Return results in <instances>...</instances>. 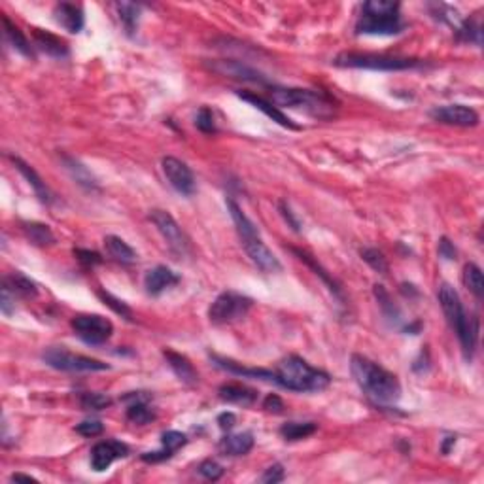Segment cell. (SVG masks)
I'll return each mask as SVG.
<instances>
[{"instance_id": "obj_27", "label": "cell", "mask_w": 484, "mask_h": 484, "mask_svg": "<svg viewBox=\"0 0 484 484\" xmlns=\"http://www.w3.org/2000/svg\"><path fill=\"white\" fill-rule=\"evenodd\" d=\"M2 25H4V35H6L8 42L13 46V49H18V52L21 53V55H25V57H35V52H33L29 40H27L23 33L19 30L18 25H13L8 16H2Z\"/></svg>"}, {"instance_id": "obj_10", "label": "cell", "mask_w": 484, "mask_h": 484, "mask_svg": "<svg viewBox=\"0 0 484 484\" xmlns=\"http://www.w3.org/2000/svg\"><path fill=\"white\" fill-rule=\"evenodd\" d=\"M150 220L158 228L161 237L167 240V244H169V248L175 252L176 256L184 257L191 252V242H189L187 235L180 228V223L176 222L170 212L155 208V211L150 212Z\"/></svg>"}, {"instance_id": "obj_3", "label": "cell", "mask_w": 484, "mask_h": 484, "mask_svg": "<svg viewBox=\"0 0 484 484\" xmlns=\"http://www.w3.org/2000/svg\"><path fill=\"white\" fill-rule=\"evenodd\" d=\"M437 299L439 305H441V309H443L444 312V318L449 321V326L452 327V331H454L456 335H458V338H460L464 356H466V360H471L478 337L477 318H469V316H467L458 292H456L450 284H447V282H443V284L439 286Z\"/></svg>"}, {"instance_id": "obj_6", "label": "cell", "mask_w": 484, "mask_h": 484, "mask_svg": "<svg viewBox=\"0 0 484 484\" xmlns=\"http://www.w3.org/2000/svg\"><path fill=\"white\" fill-rule=\"evenodd\" d=\"M271 100L274 106L305 110L310 116L320 117V119H329L335 112V102L329 95L321 93V91H310V89L273 88Z\"/></svg>"}, {"instance_id": "obj_32", "label": "cell", "mask_w": 484, "mask_h": 484, "mask_svg": "<svg viewBox=\"0 0 484 484\" xmlns=\"http://www.w3.org/2000/svg\"><path fill=\"white\" fill-rule=\"evenodd\" d=\"M318 430V424L314 422H288L281 427V435L286 441H301V439L310 437Z\"/></svg>"}, {"instance_id": "obj_14", "label": "cell", "mask_w": 484, "mask_h": 484, "mask_svg": "<svg viewBox=\"0 0 484 484\" xmlns=\"http://www.w3.org/2000/svg\"><path fill=\"white\" fill-rule=\"evenodd\" d=\"M430 116L444 125H456V127H475L478 123V114L469 106L464 105H447L433 108Z\"/></svg>"}, {"instance_id": "obj_35", "label": "cell", "mask_w": 484, "mask_h": 484, "mask_svg": "<svg viewBox=\"0 0 484 484\" xmlns=\"http://www.w3.org/2000/svg\"><path fill=\"white\" fill-rule=\"evenodd\" d=\"M456 36H458V40L480 46V44H483V27H480V23H477V21H473V19H466V21H461V23L458 25Z\"/></svg>"}, {"instance_id": "obj_44", "label": "cell", "mask_w": 484, "mask_h": 484, "mask_svg": "<svg viewBox=\"0 0 484 484\" xmlns=\"http://www.w3.org/2000/svg\"><path fill=\"white\" fill-rule=\"evenodd\" d=\"M76 432L83 435V437H97V435L105 432V426L99 420H83L82 424L76 426Z\"/></svg>"}, {"instance_id": "obj_17", "label": "cell", "mask_w": 484, "mask_h": 484, "mask_svg": "<svg viewBox=\"0 0 484 484\" xmlns=\"http://www.w3.org/2000/svg\"><path fill=\"white\" fill-rule=\"evenodd\" d=\"M53 16H55V21L72 35H78L85 25L83 10L76 4H71V2H59L53 10Z\"/></svg>"}, {"instance_id": "obj_40", "label": "cell", "mask_w": 484, "mask_h": 484, "mask_svg": "<svg viewBox=\"0 0 484 484\" xmlns=\"http://www.w3.org/2000/svg\"><path fill=\"white\" fill-rule=\"evenodd\" d=\"M186 443H187L186 433H182V432H175V430H170V432H165L163 435H161V444H163V449L167 450L170 456L175 454L176 450H180Z\"/></svg>"}, {"instance_id": "obj_4", "label": "cell", "mask_w": 484, "mask_h": 484, "mask_svg": "<svg viewBox=\"0 0 484 484\" xmlns=\"http://www.w3.org/2000/svg\"><path fill=\"white\" fill-rule=\"evenodd\" d=\"M274 382L292 391H321L331 384V377L310 367L303 358L288 356L274 369Z\"/></svg>"}, {"instance_id": "obj_52", "label": "cell", "mask_w": 484, "mask_h": 484, "mask_svg": "<svg viewBox=\"0 0 484 484\" xmlns=\"http://www.w3.org/2000/svg\"><path fill=\"white\" fill-rule=\"evenodd\" d=\"M447 439H449V441H447V443L443 444V452H444V454H447V452H449V450H450V444L456 443V437H447Z\"/></svg>"}, {"instance_id": "obj_25", "label": "cell", "mask_w": 484, "mask_h": 484, "mask_svg": "<svg viewBox=\"0 0 484 484\" xmlns=\"http://www.w3.org/2000/svg\"><path fill=\"white\" fill-rule=\"evenodd\" d=\"M212 362L216 363L218 367L223 369V371H229L233 374H240V377H254V379H263L268 380V382H274V371H268V369H248L239 365L233 360H228V358H220V356H212Z\"/></svg>"}, {"instance_id": "obj_36", "label": "cell", "mask_w": 484, "mask_h": 484, "mask_svg": "<svg viewBox=\"0 0 484 484\" xmlns=\"http://www.w3.org/2000/svg\"><path fill=\"white\" fill-rule=\"evenodd\" d=\"M374 297H377V301H379L380 309H382V314L388 318L390 321H399L401 320V312H399V309H397L396 305H394V301H391L390 293L386 292L384 286H380V284H377L374 286Z\"/></svg>"}, {"instance_id": "obj_49", "label": "cell", "mask_w": 484, "mask_h": 484, "mask_svg": "<svg viewBox=\"0 0 484 484\" xmlns=\"http://www.w3.org/2000/svg\"><path fill=\"white\" fill-rule=\"evenodd\" d=\"M439 256L443 257V259H456L454 244H452L447 237H443V239L439 240Z\"/></svg>"}, {"instance_id": "obj_29", "label": "cell", "mask_w": 484, "mask_h": 484, "mask_svg": "<svg viewBox=\"0 0 484 484\" xmlns=\"http://www.w3.org/2000/svg\"><path fill=\"white\" fill-rule=\"evenodd\" d=\"M25 237L36 246H52L55 244V235L46 223L40 222H23Z\"/></svg>"}, {"instance_id": "obj_51", "label": "cell", "mask_w": 484, "mask_h": 484, "mask_svg": "<svg viewBox=\"0 0 484 484\" xmlns=\"http://www.w3.org/2000/svg\"><path fill=\"white\" fill-rule=\"evenodd\" d=\"M12 480L13 483H18V480H25V483H38L35 477H30V475H23V473H13Z\"/></svg>"}, {"instance_id": "obj_46", "label": "cell", "mask_w": 484, "mask_h": 484, "mask_svg": "<svg viewBox=\"0 0 484 484\" xmlns=\"http://www.w3.org/2000/svg\"><path fill=\"white\" fill-rule=\"evenodd\" d=\"M263 408H265L267 413L281 414L284 413V401H282L276 394H268V396L265 397V401H263Z\"/></svg>"}, {"instance_id": "obj_16", "label": "cell", "mask_w": 484, "mask_h": 484, "mask_svg": "<svg viewBox=\"0 0 484 484\" xmlns=\"http://www.w3.org/2000/svg\"><path fill=\"white\" fill-rule=\"evenodd\" d=\"M178 282H180V276L175 271H170L169 267H165V265H158V267L150 268L146 276H144V288H146V292L150 295H153V297L159 295V293H163L167 288L176 286Z\"/></svg>"}, {"instance_id": "obj_33", "label": "cell", "mask_w": 484, "mask_h": 484, "mask_svg": "<svg viewBox=\"0 0 484 484\" xmlns=\"http://www.w3.org/2000/svg\"><path fill=\"white\" fill-rule=\"evenodd\" d=\"M464 284L469 292L475 295L477 299H483L484 295V278H483V271L475 265V263H467L464 267Z\"/></svg>"}, {"instance_id": "obj_7", "label": "cell", "mask_w": 484, "mask_h": 484, "mask_svg": "<svg viewBox=\"0 0 484 484\" xmlns=\"http://www.w3.org/2000/svg\"><path fill=\"white\" fill-rule=\"evenodd\" d=\"M333 64L338 69H365V71H411L420 69L424 61L411 57H394V55H379V53H356L344 52L333 59Z\"/></svg>"}, {"instance_id": "obj_23", "label": "cell", "mask_w": 484, "mask_h": 484, "mask_svg": "<svg viewBox=\"0 0 484 484\" xmlns=\"http://www.w3.org/2000/svg\"><path fill=\"white\" fill-rule=\"evenodd\" d=\"M218 447L225 456H244L254 449V435L250 432L225 435Z\"/></svg>"}, {"instance_id": "obj_42", "label": "cell", "mask_w": 484, "mask_h": 484, "mask_svg": "<svg viewBox=\"0 0 484 484\" xmlns=\"http://www.w3.org/2000/svg\"><path fill=\"white\" fill-rule=\"evenodd\" d=\"M199 473H201L204 478H208V480H218V478H222L223 467L214 460H204L203 464L199 466Z\"/></svg>"}, {"instance_id": "obj_39", "label": "cell", "mask_w": 484, "mask_h": 484, "mask_svg": "<svg viewBox=\"0 0 484 484\" xmlns=\"http://www.w3.org/2000/svg\"><path fill=\"white\" fill-rule=\"evenodd\" d=\"M99 297L102 299V301H105L106 307H110V309L114 310V312H116V314H119V316H122V318H125V320H129V321L133 320V310L129 309L127 305L123 303L122 299L114 297V295H112V293L102 292V290H100V292H99Z\"/></svg>"}, {"instance_id": "obj_5", "label": "cell", "mask_w": 484, "mask_h": 484, "mask_svg": "<svg viewBox=\"0 0 484 484\" xmlns=\"http://www.w3.org/2000/svg\"><path fill=\"white\" fill-rule=\"evenodd\" d=\"M399 4L390 0H369L362 8V16L356 23L358 35L391 36L403 30Z\"/></svg>"}, {"instance_id": "obj_20", "label": "cell", "mask_w": 484, "mask_h": 484, "mask_svg": "<svg viewBox=\"0 0 484 484\" xmlns=\"http://www.w3.org/2000/svg\"><path fill=\"white\" fill-rule=\"evenodd\" d=\"M163 356L165 360H167V363H169V367L172 369V373L178 377L180 382H184V384L187 386L197 384L199 374L197 371H195V367L191 365V362H189L186 356H182V354H178V352L175 350H163Z\"/></svg>"}, {"instance_id": "obj_19", "label": "cell", "mask_w": 484, "mask_h": 484, "mask_svg": "<svg viewBox=\"0 0 484 484\" xmlns=\"http://www.w3.org/2000/svg\"><path fill=\"white\" fill-rule=\"evenodd\" d=\"M240 97L242 100H246V102H250L252 106H256L257 110H261L265 116H268L273 122H276L278 125H282V127H286V129H293V131H297V125L290 119L288 116H284L276 106L271 102V100H265L263 97H259V95H254V93H246V91H239L237 93Z\"/></svg>"}, {"instance_id": "obj_26", "label": "cell", "mask_w": 484, "mask_h": 484, "mask_svg": "<svg viewBox=\"0 0 484 484\" xmlns=\"http://www.w3.org/2000/svg\"><path fill=\"white\" fill-rule=\"evenodd\" d=\"M2 286H6L13 295H19V297H25V299L36 297V293H38V286H36V282H33L29 276H25V274L19 273V271L8 274L6 278H4V284H2Z\"/></svg>"}, {"instance_id": "obj_45", "label": "cell", "mask_w": 484, "mask_h": 484, "mask_svg": "<svg viewBox=\"0 0 484 484\" xmlns=\"http://www.w3.org/2000/svg\"><path fill=\"white\" fill-rule=\"evenodd\" d=\"M74 256H76L83 265H91V267L102 263L100 254H97V252H93V250H82V248H78V250H74Z\"/></svg>"}, {"instance_id": "obj_43", "label": "cell", "mask_w": 484, "mask_h": 484, "mask_svg": "<svg viewBox=\"0 0 484 484\" xmlns=\"http://www.w3.org/2000/svg\"><path fill=\"white\" fill-rule=\"evenodd\" d=\"M284 477H286V473H284V467H282L281 464H273V466L267 467V469H265V473H263L261 477H259V483H265V484L282 483V480H284Z\"/></svg>"}, {"instance_id": "obj_38", "label": "cell", "mask_w": 484, "mask_h": 484, "mask_svg": "<svg viewBox=\"0 0 484 484\" xmlns=\"http://www.w3.org/2000/svg\"><path fill=\"white\" fill-rule=\"evenodd\" d=\"M80 405L83 411H102V408L110 407L112 399L105 394H95V391H88L80 396Z\"/></svg>"}, {"instance_id": "obj_28", "label": "cell", "mask_w": 484, "mask_h": 484, "mask_svg": "<svg viewBox=\"0 0 484 484\" xmlns=\"http://www.w3.org/2000/svg\"><path fill=\"white\" fill-rule=\"evenodd\" d=\"M105 246L106 252H108L116 261L125 263V265L136 261V252H134L125 240L116 237V235H108L105 239Z\"/></svg>"}, {"instance_id": "obj_48", "label": "cell", "mask_w": 484, "mask_h": 484, "mask_svg": "<svg viewBox=\"0 0 484 484\" xmlns=\"http://www.w3.org/2000/svg\"><path fill=\"white\" fill-rule=\"evenodd\" d=\"M16 303V295H13L6 286H2V299H0V307H2V312L6 316L12 314V305Z\"/></svg>"}, {"instance_id": "obj_37", "label": "cell", "mask_w": 484, "mask_h": 484, "mask_svg": "<svg viewBox=\"0 0 484 484\" xmlns=\"http://www.w3.org/2000/svg\"><path fill=\"white\" fill-rule=\"evenodd\" d=\"M362 257L363 261L367 263L369 267L373 268V271H377V273L388 274V271H390L384 254L380 250H377V248H365V250H362Z\"/></svg>"}, {"instance_id": "obj_41", "label": "cell", "mask_w": 484, "mask_h": 484, "mask_svg": "<svg viewBox=\"0 0 484 484\" xmlns=\"http://www.w3.org/2000/svg\"><path fill=\"white\" fill-rule=\"evenodd\" d=\"M195 125H197L199 131H203V133H206V134L216 133L214 116H212V112L208 110V108H201V110L197 112V117H195Z\"/></svg>"}, {"instance_id": "obj_1", "label": "cell", "mask_w": 484, "mask_h": 484, "mask_svg": "<svg viewBox=\"0 0 484 484\" xmlns=\"http://www.w3.org/2000/svg\"><path fill=\"white\" fill-rule=\"evenodd\" d=\"M352 377L362 391L377 405H394L401 397V384L394 373L380 367L369 358L354 354L350 360Z\"/></svg>"}, {"instance_id": "obj_50", "label": "cell", "mask_w": 484, "mask_h": 484, "mask_svg": "<svg viewBox=\"0 0 484 484\" xmlns=\"http://www.w3.org/2000/svg\"><path fill=\"white\" fill-rule=\"evenodd\" d=\"M235 422H237V416L233 413H222L218 416V424H220L223 432H229L235 426Z\"/></svg>"}, {"instance_id": "obj_11", "label": "cell", "mask_w": 484, "mask_h": 484, "mask_svg": "<svg viewBox=\"0 0 484 484\" xmlns=\"http://www.w3.org/2000/svg\"><path fill=\"white\" fill-rule=\"evenodd\" d=\"M71 326L78 337L91 346L105 344L114 333L112 321L100 314H78L72 318Z\"/></svg>"}, {"instance_id": "obj_30", "label": "cell", "mask_w": 484, "mask_h": 484, "mask_svg": "<svg viewBox=\"0 0 484 484\" xmlns=\"http://www.w3.org/2000/svg\"><path fill=\"white\" fill-rule=\"evenodd\" d=\"M134 403H131L127 407V420H131L136 426H146L155 418V413L148 407L146 399H142L138 396H131Z\"/></svg>"}, {"instance_id": "obj_24", "label": "cell", "mask_w": 484, "mask_h": 484, "mask_svg": "<svg viewBox=\"0 0 484 484\" xmlns=\"http://www.w3.org/2000/svg\"><path fill=\"white\" fill-rule=\"evenodd\" d=\"M290 250H292L293 254H295V256H297L299 259H301V261L305 263V265H309V267L312 268V271H314L316 276H320L321 281H324V284H326V286L329 288V292H331L333 295H335V297H337L338 301H341V303H344V295H343V290H341V286H338L337 282L333 281V276H329V274H327L326 268L321 267L320 263L316 261L314 257L309 256L307 252L299 250V248H290Z\"/></svg>"}, {"instance_id": "obj_13", "label": "cell", "mask_w": 484, "mask_h": 484, "mask_svg": "<svg viewBox=\"0 0 484 484\" xmlns=\"http://www.w3.org/2000/svg\"><path fill=\"white\" fill-rule=\"evenodd\" d=\"M208 69L212 72H216L220 76L233 78V80H242V82L252 83H267V78L263 76L261 72L252 69L248 64L240 63V61H233V59H220V61H212L208 63Z\"/></svg>"}, {"instance_id": "obj_34", "label": "cell", "mask_w": 484, "mask_h": 484, "mask_svg": "<svg viewBox=\"0 0 484 484\" xmlns=\"http://www.w3.org/2000/svg\"><path fill=\"white\" fill-rule=\"evenodd\" d=\"M117 16L122 19V23L125 25V30L129 35H133L136 25H138V16H141V6H136L133 2H117L116 4Z\"/></svg>"}, {"instance_id": "obj_8", "label": "cell", "mask_w": 484, "mask_h": 484, "mask_svg": "<svg viewBox=\"0 0 484 484\" xmlns=\"http://www.w3.org/2000/svg\"><path fill=\"white\" fill-rule=\"evenodd\" d=\"M42 360L49 365V367L57 369V371H66V373H95V371H108L110 365L95 358L82 356V354H72V352L64 350V348H47L42 354Z\"/></svg>"}, {"instance_id": "obj_22", "label": "cell", "mask_w": 484, "mask_h": 484, "mask_svg": "<svg viewBox=\"0 0 484 484\" xmlns=\"http://www.w3.org/2000/svg\"><path fill=\"white\" fill-rule=\"evenodd\" d=\"M218 394L222 401L242 405V407H252L257 401V391L244 384H223Z\"/></svg>"}, {"instance_id": "obj_47", "label": "cell", "mask_w": 484, "mask_h": 484, "mask_svg": "<svg viewBox=\"0 0 484 484\" xmlns=\"http://www.w3.org/2000/svg\"><path fill=\"white\" fill-rule=\"evenodd\" d=\"M278 211H281L282 218H284V220L290 223V228H292L293 231H301V223H299L297 218L293 216V212H292V208H290V204L284 203V201H281V203H278Z\"/></svg>"}, {"instance_id": "obj_12", "label": "cell", "mask_w": 484, "mask_h": 484, "mask_svg": "<svg viewBox=\"0 0 484 484\" xmlns=\"http://www.w3.org/2000/svg\"><path fill=\"white\" fill-rule=\"evenodd\" d=\"M161 167H163L165 178L169 180V184L175 187L176 191L182 193V195L195 193V176L184 161L176 158H163Z\"/></svg>"}, {"instance_id": "obj_15", "label": "cell", "mask_w": 484, "mask_h": 484, "mask_svg": "<svg viewBox=\"0 0 484 484\" xmlns=\"http://www.w3.org/2000/svg\"><path fill=\"white\" fill-rule=\"evenodd\" d=\"M129 454V447L122 441H102V443H97L91 449V467L93 471L100 473L106 471L108 467L117 460V458H125Z\"/></svg>"}, {"instance_id": "obj_21", "label": "cell", "mask_w": 484, "mask_h": 484, "mask_svg": "<svg viewBox=\"0 0 484 484\" xmlns=\"http://www.w3.org/2000/svg\"><path fill=\"white\" fill-rule=\"evenodd\" d=\"M33 40H35V44L40 47L42 52L47 53V55H52V57L63 59L69 55V46H66V42H64L63 38H59V36L52 35V33H47V30L33 29Z\"/></svg>"}, {"instance_id": "obj_31", "label": "cell", "mask_w": 484, "mask_h": 484, "mask_svg": "<svg viewBox=\"0 0 484 484\" xmlns=\"http://www.w3.org/2000/svg\"><path fill=\"white\" fill-rule=\"evenodd\" d=\"M63 163L72 175V178H74L80 186H83L85 189H97V187H99L97 186V180H95V176L91 175L80 161H76L74 158H69V155H63Z\"/></svg>"}, {"instance_id": "obj_9", "label": "cell", "mask_w": 484, "mask_h": 484, "mask_svg": "<svg viewBox=\"0 0 484 484\" xmlns=\"http://www.w3.org/2000/svg\"><path fill=\"white\" fill-rule=\"evenodd\" d=\"M252 309V299L237 292L220 293L208 309V320L214 326H228L242 320Z\"/></svg>"}, {"instance_id": "obj_2", "label": "cell", "mask_w": 484, "mask_h": 484, "mask_svg": "<svg viewBox=\"0 0 484 484\" xmlns=\"http://www.w3.org/2000/svg\"><path fill=\"white\" fill-rule=\"evenodd\" d=\"M228 211L229 214H231V220H233L235 228H237V233H239L240 237L242 248H244L248 257L254 261V265H256L257 268H261L263 273H281L282 265L281 261H278V257L268 250L267 244H265L261 240V237H259V231H257L256 223L252 222L250 218L240 211V206L235 203L233 199H228Z\"/></svg>"}, {"instance_id": "obj_18", "label": "cell", "mask_w": 484, "mask_h": 484, "mask_svg": "<svg viewBox=\"0 0 484 484\" xmlns=\"http://www.w3.org/2000/svg\"><path fill=\"white\" fill-rule=\"evenodd\" d=\"M10 161L16 165V169L25 176V180L29 182V186L35 189L36 197L40 199L44 204H52L53 203V193L49 191V187L46 186V182L42 180L38 172H36L29 163H25L21 158H16V155H10Z\"/></svg>"}]
</instances>
